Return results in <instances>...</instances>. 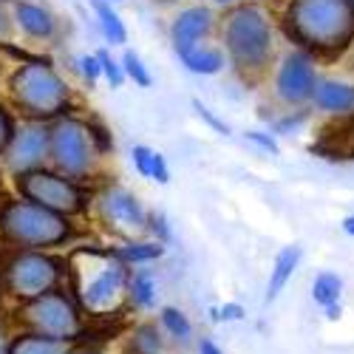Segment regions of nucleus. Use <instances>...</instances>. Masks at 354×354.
Instances as JSON below:
<instances>
[{
	"mask_svg": "<svg viewBox=\"0 0 354 354\" xmlns=\"http://www.w3.org/2000/svg\"><path fill=\"white\" fill-rule=\"evenodd\" d=\"M68 292L82 312L108 317L120 312V304L128 295L131 272L113 255V250L80 247L68 258Z\"/></svg>",
	"mask_w": 354,
	"mask_h": 354,
	"instance_id": "obj_1",
	"label": "nucleus"
},
{
	"mask_svg": "<svg viewBox=\"0 0 354 354\" xmlns=\"http://www.w3.org/2000/svg\"><path fill=\"white\" fill-rule=\"evenodd\" d=\"M286 32L315 51H340L354 35L351 0H292Z\"/></svg>",
	"mask_w": 354,
	"mask_h": 354,
	"instance_id": "obj_2",
	"label": "nucleus"
},
{
	"mask_svg": "<svg viewBox=\"0 0 354 354\" xmlns=\"http://www.w3.org/2000/svg\"><path fill=\"white\" fill-rule=\"evenodd\" d=\"M74 239L66 216H57L28 198H15L0 207V241L20 252H43Z\"/></svg>",
	"mask_w": 354,
	"mask_h": 354,
	"instance_id": "obj_3",
	"label": "nucleus"
},
{
	"mask_svg": "<svg viewBox=\"0 0 354 354\" xmlns=\"http://www.w3.org/2000/svg\"><path fill=\"white\" fill-rule=\"evenodd\" d=\"M9 91L12 102L28 120H60V113L68 111V85L48 60L23 63L9 80Z\"/></svg>",
	"mask_w": 354,
	"mask_h": 354,
	"instance_id": "obj_4",
	"label": "nucleus"
},
{
	"mask_svg": "<svg viewBox=\"0 0 354 354\" xmlns=\"http://www.w3.org/2000/svg\"><path fill=\"white\" fill-rule=\"evenodd\" d=\"M15 320L23 332L43 335L51 340H66V343H77L85 332L82 309L68 289H54L35 301L20 304L15 312Z\"/></svg>",
	"mask_w": 354,
	"mask_h": 354,
	"instance_id": "obj_5",
	"label": "nucleus"
},
{
	"mask_svg": "<svg viewBox=\"0 0 354 354\" xmlns=\"http://www.w3.org/2000/svg\"><path fill=\"white\" fill-rule=\"evenodd\" d=\"M224 43L232 63L244 74L261 71L272 54V28L258 6H239L227 15Z\"/></svg>",
	"mask_w": 354,
	"mask_h": 354,
	"instance_id": "obj_6",
	"label": "nucleus"
},
{
	"mask_svg": "<svg viewBox=\"0 0 354 354\" xmlns=\"http://www.w3.org/2000/svg\"><path fill=\"white\" fill-rule=\"evenodd\" d=\"M68 278V261L54 258L48 252H17L6 261L0 272V286L17 301H35L46 292L63 289Z\"/></svg>",
	"mask_w": 354,
	"mask_h": 354,
	"instance_id": "obj_7",
	"label": "nucleus"
},
{
	"mask_svg": "<svg viewBox=\"0 0 354 354\" xmlns=\"http://www.w3.org/2000/svg\"><path fill=\"white\" fill-rule=\"evenodd\" d=\"M17 190L20 198H28L40 204V207L57 213V216H80L88 207V196L82 193V187L68 179L63 173H54L46 167L37 170H28L17 176Z\"/></svg>",
	"mask_w": 354,
	"mask_h": 354,
	"instance_id": "obj_8",
	"label": "nucleus"
},
{
	"mask_svg": "<svg viewBox=\"0 0 354 354\" xmlns=\"http://www.w3.org/2000/svg\"><path fill=\"white\" fill-rule=\"evenodd\" d=\"M97 153L100 151L85 122L66 116V120H57L51 125V162L57 173L68 176V179H80L94 167Z\"/></svg>",
	"mask_w": 354,
	"mask_h": 354,
	"instance_id": "obj_9",
	"label": "nucleus"
},
{
	"mask_svg": "<svg viewBox=\"0 0 354 354\" xmlns=\"http://www.w3.org/2000/svg\"><path fill=\"white\" fill-rule=\"evenodd\" d=\"M97 210L102 224L113 232V235H122V239H133V235H142L147 230V216L142 210L139 198L125 190V187H108L102 190L100 201H97Z\"/></svg>",
	"mask_w": 354,
	"mask_h": 354,
	"instance_id": "obj_10",
	"label": "nucleus"
},
{
	"mask_svg": "<svg viewBox=\"0 0 354 354\" xmlns=\"http://www.w3.org/2000/svg\"><path fill=\"white\" fill-rule=\"evenodd\" d=\"M46 156H51V128L28 125L15 133L9 151H6V165L12 173L20 176L28 170H37Z\"/></svg>",
	"mask_w": 354,
	"mask_h": 354,
	"instance_id": "obj_11",
	"label": "nucleus"
},
{
	"mask_svg": "<svg viewBox=\"0 0 354 354\" xmlns=\"http://www.w3.org/2000/svg\"><path fill=\"white\" fill-rule=\"evenodd\" d=\"M315 68L306 54H289L278 71V94L286 102H304L315 97Z\"/></svg>",
	"mask_w": 354,
	"mask_h": 354,
	"instance_id": "obj_12",
	"label": "nucleus"
},
{
	"mask_svg": "<svg viewBox=\"0 0 354 354\" xmlns=\"http://www.w3.org/2000/svg\"><path fill=\"white\" fill-rule=\"evenodd\" d=\"M213 26V17L204 6H193V9H185L173 23V46L179 54H187L193 48H198V40L210 32Z\"/></svg>",
	"mask_w": 354,
	"mask_h": 354,
	"instance_id": "obj_13",
	"label": "nucleus"
},
{
	"mask_svg": "<svg viewBox=\"0 0 354 354\" xmlns=\"http://www.w3.org/2000/svg\"><path fill=\"white\" fill-rule=\"evenodd\" d=\"M312 153H320L323 159H354V116L323 128Z\"/></svg>",
	"mask_w": 354,
	"mask_h": 354,
	"instance_id": "obj_14",
	"label": "nucleus"
},
{
	"mask_svg": "<svg viewBox=\"0 0 354 354\" xmlns=\"http://www.w3.org/2000/svg\"><path fill=\"white\" fill-rule=\"evenodd\" d=\"M301 258H304L301 247H283L275 255V263H272V270H270V281H267V295H263V301H267V304L278 301V295L286 289V283L292 281L295 270H298Z\"/></svg>",
	"mask_w": 354,
	"mask_h": 354,
	"instance_id": "obj_15",
	"label": "nucleus"
},
{
	"mask_svg": "<svg viewBox=\"0 0 354 354\" xmlns=\"http://www.w3.org/2000/svg\"><path fill=\"white\" fill-rule=\"evenodd\" d=\"M15 17H17L23 32L32 35V37L43 40V37L54 35V17L43 6H35V3H28V0H17V3H15Z\"/></svg>",
	"mask_w": 354,
	"mask_h": 354,
	"instance_id": "obj_16",
	"label": "nucleus"
},
{
	"mask_svg": "<svg viewBox=\"0 0 354 354\" xmlns=\"http://www.w3.org/2000/svg\"><path fill=\"white\" fill-rule=\"evenodd\" d=\"M315 102L323 108V111H335V113H346V111H354V88L346 85V82H317L315 88Z\"/></svg>",
	"mask_w": 354,
	"mask_h": 354,
	"instance_id": "obj_17",
	"label": "nucleus"
},
{
	"mask_svg": "<svg viewBox=\"0 0 354 354\" xmlns=\"http://www.w3.org/2000/svg\"><path fill=\"white\" fill-rule=\"evenodd\" d=\"M74 343L66 340H51L43 335H32V332H20L17 337H12L9 354H71Z\"/></svg>",
	"mask_w": 354,
	"mask_h": 354,
	"instance_id": "obj_18",
	"label": "nucleus"
},
{
	"mask_svg": "<svg viewBox=\"0 0 354 354\" xmlns=\"http://www.w3.org/2000/svg\"><path fill=\"white\" fill-rule=\"evenodd\" d=\"M156 278L151 270H136L128 281V301L133 309H151L156 304Z\"/></svg>",
	"mask_w": 354,
	"mask_h": 354,
	"instance_id": "obj_19",
	"label": "nucleus"
},
{
	"mask_svg": "<svg viewBox=\"0 0 354 354\" xmlns=\"http://www.w3.org/2000/svg\"><path fill=\"white\" fill-rule=\"evenodd\" d=\"M343 298V278L337 272H320L312 281V301L326 312L332 306H337Z\"/></svg>",
	"mask_w": 354,
	"mask_h": 354,
	"instance_id": "obj_20",
	"label": "nucleus"
},
{
	"mask_svg": "<svg viewBox=\"0 0 354 354\" xmlns=\"http://www.w3.org/2000/svg\"><path fill=\"white\" fill-rule=\"evenodd\" d=\"M91 3H94V12H97V20H100V28H102L105 40L111 46H122L128 40V28H125L122 17L111 9L108 0H91Z\"/></svg>",
	"mask_w": 354,
	"mask_h": 354,
	"instance_id": "obj_21",
	"label": "nucleus"
},
{
	"mask_svg": "<svg viewBox=\"0 0 354 354\" xmlns=\"http://www.w3.org/2000/svg\"><path fill=\"white\" fill-rule=\"evenodd\" d=\"M159 326L176 343H190V337H193V323L179 306H162L159 309Z\"/></svg>",
	"mask_w": 354,
	"mask_h": 354,
	"instance_id": "obj_22",
	"label": "nucleus"
},
{
	"mask_svg": "<svg viewBox=\"0 0 354 354\" xmlns=\"http://www.w3.org/2000/svg\"><path fill=\"white\" fill-rule=\"evenodd\" d=\"M162 329L156 323H139L128 337V354H162Z\"/></svg>",
	"mask_w": 354,
	"mask_h": 354,
	"instance_id": "obj_23",
	"label": "nucleus"
},
{
	"mask_svg": "<svg viewBox=\"0 0 354 354\" xmlns=\"http://www.w3.org/2000/svg\"><path fill=\"white\" fill-rule=\"evenodd\" d=\"M182 63L187 66V71L193 74H218L224 68V54L218 48H193L187 54H179Z\"/></svg>",
	"mask_w": 354,
	"mask_h": 354,
	"instance_id": "obj_24",
	"label": "nucleus"
},
{
	"mask_svg": "<svg viewBox=\"0 0 354 354\" xmlns=\"http://www.w3.org/2000/svg\"><path fill=\"white\" fill-rule=\"evenodd\" d=\"M113 255L120 258L125 267H128V263H151V261L165 255V244H159V241H139V244H133L131 241L125 247H116Z\"/></svg>",
	"mask_w": 354,
	"mask_h": 354,
	"instance_id": "obj_25",
	"label": "nucleus"
},
{
	"mask_svg": "<svg viewBox=\"0 0 354 354\" xmlns=\"http://www.w3.org/2000/svg\"><path fill=\"white\" fill-rule=\"evenodd\" d=\"M122 68H125V77H131L139 88H147V85L153 82L151 71H147V66L142 63V57H139L136 51H125V57H122Z\"/></svg>",
	"mask_w": 354,
	"mask_h": 354,
	"instance_id": "obj_26",
	"label": "nucleus"
},
{
	"mask_svg": "<svg viewBox=\"0 0 354 354\" xmlns=\"http://www.w3.org/2000/svg\"><path fill=\"white\" fill-rule=\"evenodd\" d=\"M97 57H100L102 74H105V80L111 82V88H120V85H122V80H125V68H122L120 63H116L108 51H97Z\"/></svg>",
	"mask_w": 354,
	"mask_h": 354,
	"instance_id": "obj_27",
	"label": "nucleus"
},
{
	"mask_svg": "<svg viewBox=\"0 0 354 354\" xmlns=\"http://www.w3.org/2000/svg\"><path fill=\"white\" fill-rule=\"evenodd\" d=\"M153 162H156V151H151V147H145V145L133 147V167H136L139 176L151 179L153 176Z\"/></svg>",
	"mask_w": 354,
	"mask_h": 354,
	"instance_id": "obj_28",
	"label": "nucleus"
},
{
	"mask_svg": "<svg viewBox=\"0 0 354 354\" xmlns=\"http://www.w3.org/2000/svg\"><path fill=\"white\" fill-rule=\"evenodd\" d=\"M147 230L156 235V241H159V244H167V241L173 239V232H170V224H167L165 213H156V210H153L151 216H147Z\"/></svg>",
	"mask_w": 354,
	"mask_h": 354,
	"instance_id": "obj_29",
	"label": "nucleus"
},
{
	"mask_svg": "<svg viewBox=\"0 0 354 354\" xmlns=\"http://www.w3.org/2000/svg\"><path fill=\"white\" fill-rule=\"evenodd\" d=\"M85 125H88V131H91V139H94V145H97V151H100V153L113 151V139L108 136V128H105L102 122L91 120V122H85Z\"/></svg>",
	"mask_w": 354,
	"mask_h": 354,
	"instance_id": "obj_30",
	"label": "nucleus"
},
{
	"mask_svg": "<svg viewBox=\"0 0 354 354\" xmlns=\"http://www.w3.org/2000/svg\"><path fill=\"white\" fill-rule=\"evenodd\" d=\"M80 71H82V77H85L88 85H94V82L100 80V74H102L100 57H97V54H82V57H80Z\"/></svg>",
	"mask_w": 354,
	"mask_h": 354,
	"instance_id": "obj_31",
	"label": "nucleus"
},
{
	"mask_svg": "<svg viewBox=\"0 0 354 354\" xmlns=\"http://www.w3.org/2000/svg\"><path fill=\"white\" fill-rule=\"evenodd\" d=\"M15 122H12V116L0 108V153H6L9 151V145H12V139H15Z\"/></svg>",
	"mask_w": 354,
	"mask_h": 354,
	"instance_id": "obj_32",
	"label": "nucleus"
},
{
	"mask_svg": "<svg viewBox=\"0 0 354 354\" xmlns=\"http://www.w3.org/2000/svg\"><path fill=\"white\" fill-rule=\"evenodd\" d=\"M244 315H247L244 306L235 301H227L218 306V323H239V320H244Z\"/></svg>",
	"mask_w": 354,
	"mask_h": 354,
	"instance_id": "obj_33",
	"label": "nucleus"
},
{
	"mask_svg": "<svg viewBox=\"0 0 354 354\" xmlns=\"http://www.w3.org/2000/svg\"><path fill=\"white\" fill-rule=\"evenodd\" d=\"M247 139H250V142H255V145H261L267 153L278 156V145H275V139H272V136H263V133H258V131H250V133H247Z\"/></svg>",
	"mask_w": 354,
	"mask_h": 354,
	"instance_id": "obj_34",
	"label": "nucleus"
},
{
	"mask_svg": "<svg viewBox=\"0 0 354 354\" xmlns=\"http://www.w3.org/2000/svg\"><path fill=\"white\" fill-rule=\"evenodd\" d=\"M9 35H12V17H9L6 3L0 0V40H9Z\"/></svg>",
	"mask_w": 354,
	"mask_h": 354,
	"instance_id": "obj_35",
	"label": "nucleus"
},
{
	"mask_svg": "<svg viewBox=\"0 0 354 354\" xmlns=\"http://www.w3.org/2000/svg\"><path fill=\"white\" fill-rule=\"evenodd\" d=\"M193 108H196V111H198V116H204V120H207V122H210V125H213L216 131H221V133H227V125H221V122L216 120V116H213V113H210L207 108H204V105H201L198 100H193Z\"/></svg>",
	"mask_w": 354,
	"mask_h": 354,
	"instance_id": "obj_36",
	"label": "nucleus"
},
{
	"mask_svg": "<svg viewBox=\"0 0 354 354\" xmlns=\"http://www.w3.org/2000/svg\"><path fill=\"white\" fill-rule=\"evenodd\" d=\"M198 354H224V351L218 348V343H216V340L201 337V340H198Z\"/></svg>",
	"mask_w": 354,
	"mask_h": 354,
	"instance_id": "obj_37",
	"label": "nucleus"
},
{
	"mask_svg": "<svg viewBox=\"0 0 354 354\" xmlns=\"http://www.w3.org/2000/svg\"><path fill=\"white\" fill-rule=\"evenodd\" d=\"M71 354H105V351L100 346H94V343H74Z\"/></svg>",
	"mask_w": 354,
	"mask_h": 354,
	"instance_id": "obj_38",
	"label": "nucleus"
},
{
	"mask_svg": "<svg viewBox=\"0 0 354 354\" xmlns=\"http://www.w3.org/2000/svg\"><path fill=\"white\" fill-rule=\"evenodd\" d=\"M323 315H326V320H329V323H335V320H340V317H343V306L337 304V306L326 309V312H323Z\"/></svg>",
	"mask_w": 354,
	"mask_h": 354,
	"instance_id": "obj_39",
	"label": "nucleus"
},
{
	"mask_svg": "<svg viewBox=\"0 0 354 354\" xmlns=\"http://www.w3.org/2000/svg\"><path fill=\"white\" fill-rule=\"evenodd\" d=\"M340 227H343V232H346V235H351V239H354V216H346Z\"/></svg>",
	"mask_w": 354,
	"mask_h": 354,
	"instance_id": "obj_40",
	"label": "nucleus"
},
{
	"mask_svg": "<svg viewBox=\"0 0 354 354\" xmlns=\"http://www.w3.org/2000/svg\"><path fill=\"white\" fill-rule=\"evenodd\" d=\"M9 346H12V340L6 337V332H0V354H9Z\"/></svg>",
	"mask_w": 354,
	"mask_h": 354,
	"instance_id": "obj_41",
	"label": "nucleus"
},
{
	"mask_svg": "<svg viewBox=\"0 0 354 354\" xmlns=\"http://www.w3.org/2000/svg\"><path fill=\"white\" fill-rule=\"evenodd\" d=\"M218 3H230V0H218Z\"/></svg>",
	"mask_w": 354,
	"mask_h": 354,
	"instance_id": "obj_42",
	"label": "nucleus"
},
{
	"mask_svg": "<svg viewBox=\"0 0 354 354\" xmlns=\"http://www.w3.org/2000/svg\"><path fill=\"white\" fill-rule=\"evenodd\" d=\"M0 312H3V304H0Z\"/></svg>",
	"mask_w": 354,
	"mask_h": 354,
	"instance_id": "obj_43",
	"label": "nucleus"
},
{
	"mask_svg": "<svg viewBox=\"0 0 354 354\" xmlns=\"http://www.w3.org/2000/svg\"><path fill=\"white\" fill-rule=\"evenodd\" d=\"M351 9H354V0H351Z\"/></svg>",
	"mask_w": 354,
	"mask_h": 354,
	"instance_id": "obj_44",
	"label": "nucleus"
}]
</instances>
